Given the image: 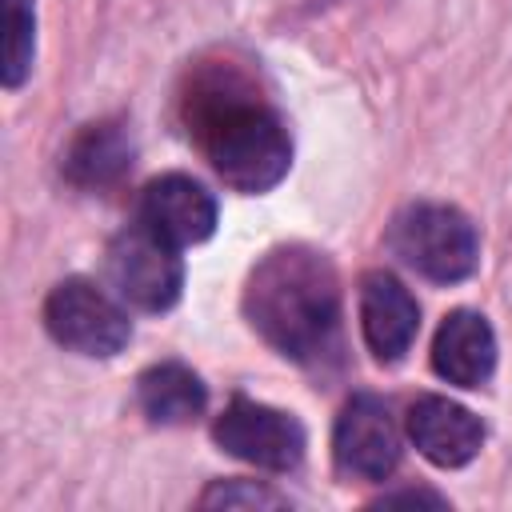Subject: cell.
Instances as JSON below:
<instances>
[{"instance_id": "1", "label": "cell", "mask_w": 512, "mask_h": 512, "mask_svg": "<svg viewBox=\"0 0 512 512\" xmlns=\"http://www.w3.org/2000/svg\"><path fill=\"white\" fill-rule=\"evenodd\" d=\"M184 124L216 176L236 192H268L288 176L292 140L280 112L232 68H208L184 96Z\"/></svg>"}, {"instance_id": "2", "label": "cell", "mask_w": 512, "mask_h": 512, "mask_svg": "<svg viewBox=\"0 0 512 512\" xmlns=\"http://www.w3.org/2000/svg\"><path fill=\"white\" fill-rule=\"evenodd\" d=\"M244 316L280 356L320 364L340 340V280L332 260L304 244L272 248L248 276Z\"/></svg>"}, {"instance_id": "3", "label": "cell", "mask_w": 512, "mask_h": 512, "mask_svg": "<svg viewBox=\"0 0 512 512\" xmlns=\"http://www.w3.org/2000/svg\"><path fill=\"white\" fill-rule=\"evenodd\" d=\"M392 252L436 284H456L472 276L480 260V236L472 220L452 204H408L388 232Z\"/></svg>"}, {"instance_id": "4", "label": "cell", "mask_w": 512, "mask_h": 512, "mask_svg": "<svg viewBox=\"0 0 512 512\" xmlns=\"http://www.w3.org/2000/svg\"><path fill=\"white\" fill-rule=\"evenodd\" d=\"M44 324H48L52 340L64 344L68 352L100 356V360L116 356L132 340V324H128V312L120 308V300L84 276H68L48 292Z\"/></svg>"}, {"instance_id": "5", "label": "cell", "mask_w": 512, "mask_h": 512, "mask_svg": "<svg viewBox=\"0 0 512 512\" xmlns=\"http://www.w3.org/2000/svg\"><path fill=\"white\" fill-rule=\"evenodd\" d=\"M180 248L156 236L148 224L124 228L108 244V280L116 296L140 312H164L180 300L184 264L176 256Z\"/></svg>"}, {"instance_id": "6", "label": "cell", "mask_w": 512, "mask_h": 512, "mask_svg": "<svg viewBox=\"0 0 512 512\" xmlns=\"http://www.w3.org/2000/svg\"><path fill=\"white\" fill-rule=\"evenodd\" d=\"M212 436L228 456L248 460L256 468H272V472L296 468L304 460V444H308L304 428H300V420L292 412L260 404V400H248V396H236L216 416Z\"/></svg>"}, {"instance_id": "7", "label": "cell", "mask_w": 512, "mask_h": 512, "mask_svg": "<svg viewBox=\"0 0 512 512\" xmlns=\"http://www.w3.org/2000/svg\"><path fill=\"white\" fill-rule=\"evenodd\" d=\"M332 452L340 472L356 480H388L400 464V432L388 404L368 392L352 396L336 420Z\"/></svg>"}, {"instance_id": "8", "label": "cell", "mask_w": 512, "mask_h": 512, "mask_svg": "<svg viewBox=\"0 0 512 512\" xmlns=\"http://www.w3.org/2000/svg\"><path fill=\"white\" fill-rule=\"evenodd\" d=\"M140 224H148L156 236H164L176 248L200 244L216 228V200L212 192L180 172L156 176L140 196Z\"/></svg>"}, {"instance_id": "9", "label": "cell", "mask_w": 512, "mask_h": 512, "mask_svg": "<svg viewBox=\"0 0 512 512\" xmlns=\"http://www.w3.org/2000/svg\"><path fill=\"white\" fill-rule=\"evenodd\" d=\"M360 332L380 364H396L412 348L420 332V308L392 272H368L360 280Z\"/></svg>"}, {"instance_id": "10", "label": "cell", "mask_w": 512, "mask_h": 512, "mask_svg": "<svg viewBox=\"0 0 512 512\" xmlns=\"http://www.w3.org/2000/svg\"><path fill=\"white\" fill-rule=\"evenodd\" d=\"M408 440L424 460L436 468H460L468 464L484 444V424L464 404L448 396H420L408 408Z\"/></svg>"}, {"instance_id": "11", "label": "cell", "mask_w": 512, "mask_h": 512, "mask_svg": "<svg viewBox=\"0 0 512 512\" xmlns=\"http://www.w3.org/2000/svg\"><path fill=\"white\" fill-rule=\"evenodd\" d=\"M432 368H436L440 380H448L456 388L488 384V376L496 368V332H492V324L472 308L448 312L444 324L436 328V340H432Z\"/></svg>"}, {"instance_id": "12", "label": "cell", "mask_w": 512, "mask_h": 512, "mask_svg": "<svg viewBox=\"0 0 512 512\" xmlns=\"http://www.w3.org/2000/svg\"><path fill=\"white\" fill-rule=\"evenodd\" d=\"M132 156H136L132 132L120 120H100L76 132L72 144L64 148V176L76 188L100 192V188H112L132 168Z\"/></svg>"}, {"instance_id": "13", "label": "cell", "mask_w": 512, "mask_h": 512, "mask_svg": "<svg viewBox=\"0 0 512 512\" xmlns=\"http://www.w3.org/2000/svg\"><path fill=\"white\" fill-rule=\"evenodd\" d=\"M136 400H140V412L152 420V424H192L204 404H208V388L204 380L188 368V364H152L140 380H136Z\"/></svg>"}, {"instance_id": "14", "label": "cell", "mask_w": 512, "mask_h": 512, "mask_svg": "<svg viewBox=\"0 0 512 512\" xmlns=\"http://www.w3.org/2000/svg\"><path fill=\"white\" fill-rule=\"evenodd\" d=\"M36 56V0H4V88H20Z\"/></svg>"}, {"instance_id": "15", "label": "cell", "mask_w": 512, "mask_h": 512, "mask_svg": "<svg viewBox=\"0 0 512 512\" xmlns=\"http://www.w3.org/2000/svg\"><path fill=\"white\" fill-rule=\"evenodd\" d=\"M288 500L252 480H220L200 496V508H284Z\"/></svg>"}, {"instance_id": "16", "label": "cell", "mask_w": 512, "mask_h": 512, "mask_svg": "<svg viewBox=\"0 0 512 512\" xmlns=\"http://www.w3.org/2000/svg\"><path fill=\"white\" fill-rule=\"evenodd\" d=\"M412 500L416 504H444L436 492H396V496H384L380 504H412Z\"/></svg>"}]
</instances>
